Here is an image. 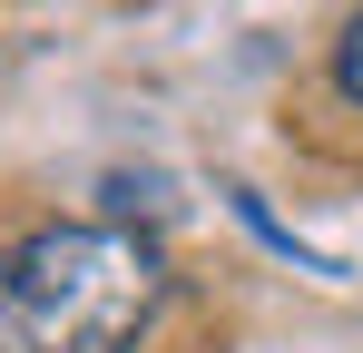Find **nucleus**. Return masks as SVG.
Here are the masks:
<instances>
[{
	"instance_id": "obj_1",
	"label": "nucleus",
	"mask_w": 363,
	"mask_h": 353,
	"mask_svg": "<svg viewBox=\"0 0 363 353\" xmlns=\"http://www.w3.org/2000/svg\"><path fill=\"white\" fill-rule=\"evenodd\" d=\"M157 314V255L128 226H40L0 245V353H128Z\"/></svg>"
},
{
	"instance_id": "obj_2",
	"label": "nucleus",
	"mask_w": 363,
	"mask_h": 353,
	"mask_svg": "<svg viewBox=\"0 0 363 353\" xmlns=\"http://www.w3.org/2000/svg\"><path fill=\"white\" fill-rule=\"evenodd\" d=\"M334 79H344V99L363 108V20H344V40H334Z\"/></svg>"
},
{
	"instance_id": "obj_3",
	"label": "nucleus",
	"mask_w": 363,
	"mask_h": 353,
	"mask_svg": "<svg viewBox=\"0 0 363 353\" xmlns=\"http://www.w3.org/2000/svg\"><path fill=\"white\" fill-rule=\"evenodd\" d=\"M108 206H118V216H138V206L157 216V206H167V186H157V176H108Z\"/></svg>"
}]
</instances>
